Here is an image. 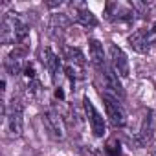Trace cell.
Masks as SVG:
<instances>
[{"label": "cell", "instance_id": "cell-1", "mask_svg": "<svg viewBox=\"0 0 156 156\" xmlns=\"http://www.w3.org/2000/svg\"><path fill=\"white\" fill-rule=\"evenodd\" d=\"M30 35L28 24L17 15L8 13L2 19V28H0V41L2 44H22Z\"/></svg>", "mask_w": 156, "mask_h": 156}, {"label": "cell", "instance_id": "cell-2", "mask_svg": "<svg viewBox=\"0 0 156 156\" xmlns=\"http://www.w3.org/2000/svg\"><path fill=\"white\" fill-rule=\"evenodd\" d=\"M101 99L105 103V110H107V118H108L110 125L116 127V129L118 127H123L127 123V114H125V108H123L119 98L114 96V94H110V92H105L103 90L101 92Z\"/></svg>", "mask_w": 156, "mask_h": 156}, {"label": "cell", "instance_id": "cell-3", "mask_svg": "<svg viewBox=\"0 0 156 156\" xmlns=\"http://www.w3.org/2000/svg\"><path fill=\"white\" fill-rule=\"evenodd\" d=\"M22 118H24L22 103L13 98V101L6 108V127H8V132L11 136H15V138L22 134V129H24V119Z\"/></svg>", "mask_w": 156, "mask_h": 156}, {"label": "cell", "instance_id": "cell-4", "mask_svg": "<svg viewBox=\"0 0 156 156\" xmlns=\"http://www.w3.org/2000/svg\"><path fill=\"white\" fill-rule=\"evenodd\" d=\"M83 108H85V116H87V121L94 132V136L98 138H103L105 132H107V123H105V118L99 114V110L94 107V103L90 101L88 96L83 98Z\"/></svg>", "mask_w": 156, "mask_h": 156}, {"label": "cell", "instance_id": "cell-5", "mask_svg": "<svg viewBox=\"0 0 156 156\" xmlns=\"http://www.w3.org/2000/svg\"><path fill=\"white\" fill-rule=\"evenodd\" d=\"M105 13H107V19L110 22H116V24H130L134 22V8L129 6V4H119V2H110L107 4L105 8Z\"/></svg>", "mask_w": 156, "mask_h": 156}, {"label": "cell", "instance_id": "cell-6", "mask_svg": "<svg viewBox=\"0 0 156 156\" xmlns=\"http://www.w3.org/2000/svg\"><path fill=\"white\" fill-rule=\"evenodd\" d=\"M108 61H110L112 72L118 77H129V72H130L129 59H127L125 51L119 46H116V44H110L108 46Z\"/></svg>", "mask_w": 156, "mask_h": 156}, {"label": "cell", "instance_id": "cell-7", "mask_svg": "<svg viewBox=\"0 0 156 156\" xmlns=\"http://www.w3.org/2000/svg\"><path fill=\"white\" fill-rule=\"evenodd\" d=\"M42 123H44L46 130L50 132V136H53L55 140H62V138H64L66 129H64V121H62V118L59 116V112H55L53 108L46 110V112L42 114Z\"/></svg>", "mask_w": 156, "mask_h": 156}, {"label": "cell", "instance_id": "cell-8", "mask_svg": "<svg viewBox=\"0 0 156 156\" xmlns=\"http://www.w3.org/2000/svg\"><path fill=\"white\" fill-rule=\"evenodd\" d=\"M88 55H90L92 64L98 68V72H101V70L107 68L105 50H103V44H101L98 39H90V41H88Z\"/></svg>", "mask_w": 156, "mask_h": 156}, {"label": "cell", "instance_id": "cell-9", "mask_svg": "<svg viewBox=\"0 0 156 156\" xmlns=\"http://www.w3.org/2000/svg\"><path fill=\"white\" fill-rule=\"evenodd\" d=\"M42 64L46 66L48 73L51 75V79H53V81H57V75L61 73L62 64H61V59H59V57H57L50 48H44V50H42Z\"/></svg>", "mask_w": 156, "mask_h": 156}, {"label": "cell", "instance_id": "cell-10", "mask_svg": "<svg viewBox=\"0 0 156 156\" xmlns=\"http://www.w3.org/2000/svg\"><path fill=\"white\" fill-rule=\"evenodd\" d=\"M73 19H75L77 24H81V26H85V28H94V26H98L96 15H94L88 8H85V6H79V8L75 9Z\"/></svg>", "mask_w": 156, "mask_h": 156}, {"label": "cell", "instance_id": "cell-11", "mask_svg": "<svg viewBox=\"0 0 156 156\" xmlns=\"http://www.w3.org/2000/svg\"><path fill=\"white\" fill-rule=\"evenodd\" d=\"M147 44H149V53L156 50V22L147 28Z\"/></svg>", "mask_w": 156, "mask_h": 156}, {"label": "cell", "instance_id": "cell-12", "mask_svg": "<svg viewBox=\"0 0 156 156\" xmlns=\"http://www.w3.org/2000/svg\"><path fill=\"white\" fill-rule=\"evenodd\" d=\"M105 152L108 154V156H119V141L118 140H108V143H107V147H105Z\"/></svg>", "mask_w": 156, "mask_h": 156}, {"label": "cell", "instance_id": "cell-13", "mask_svg": "<svg viewBox=\"0 0 156 156\" xmlns=\"http://www.w3.org/2000/svg\"><path fill=\"white\" fill-rule=\"evenodd\" d=\"M154 156H156V147H154Z\"/></svg>", "mask_w": 156, "mask_h": 156}]
</instances>
